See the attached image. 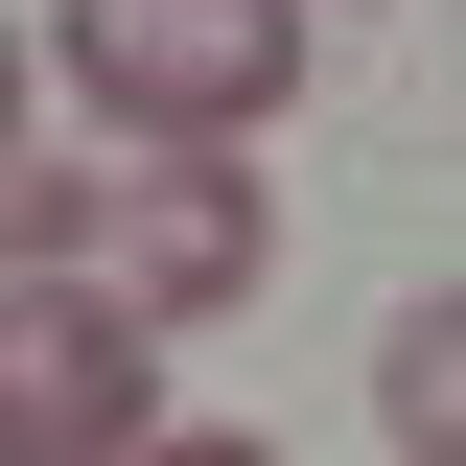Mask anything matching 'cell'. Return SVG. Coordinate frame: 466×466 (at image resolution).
I'll use <instances>...</instances> for the list:
<instances>
[{"instance_id":"6da1fadb","label":"cell","mask_w":466,"mask_h":466,"mask_svg":"<svg viewBox=\"0 0 466 466\" xmlns=\"http://www.w3.org/2000/svg\"><path fill=\"white\" fill-rule=\"evenodd\" d=\"M47 94L116 164H233L303 94V0H47Z\"/></svg>"},{"instance_id":"7a4b0ae2","label":"cell","mask_w":466,"mask_h":466,"mask_svg":"<svg viewBox=\"0 0 466 466\" xmlns=\"http://www.w3.org/2000/svg\"><path fill=\"white\" fill-rule=\"evenodd\" d=\"M0 257L140 303V327H210V303H257L280 210H257L233 164H24V187H0Z\"/></svg>"},{"instance_id":"3957f363","label":"cell","mask_w":466,"mask_h":466,"mask_svg":"<svg viewBox=\"0 0 466 466\" xmlns=\"http://www.w3.org/2000/svg\"><path fill=\"white\" fill-rule=\"evenodd\" d=\"M164 420H140V303L94 280H24L0 303V466H140Z\"/></svg>"},{"instance_id":"277c9868","label":"cell","mask_w":466,"mask_h":466,"mask_svg":"<svg viewBox=\"0 0 466 466\" xmlns=\"http://www.w3.org/2000/svg\"><path fill=\"white\" fill-rule=\"evenodd\" d=\"M373 420H397V466H466V280L373 327Z\"/></svg>"},{"instance_id":"5b68a950","label":"cell","mask_w":466,"mask_h":466,"mask_svg":"<svg viewBox=\"0 0 466 466\" xmlns=\"http://www.w3.org/2000/svg\"><path fill=\"white\" fill-rule=\"evenodd\" d=\"M140 466H280V443H233V420H164V443H140Z\"/></svg>"}]
</instances>
